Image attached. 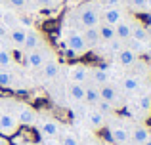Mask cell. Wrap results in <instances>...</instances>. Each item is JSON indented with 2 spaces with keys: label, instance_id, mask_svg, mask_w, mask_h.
<instances>
[{
  "label": "cell",
  "instance_id": "cell-1",
  "mask_svg": "<svg viewBox=\"0 0 151 145\" xmlns=\"http://www.w3.org/2000/svg\"><path fill=\"white\" fill-rule=\"evenodd\" d=\"M78 23H81L84 29L90 27H98L101 23V15L98 11V8L94 4H82L81 10H78Z\"/></svg>",
  "mask_w": 151,
  "mask_h": 145
},
{
  "label": "cell",
  "instance_id": "cell-2",
  "mask_svg": "<svg viewBox=\"0 0 151 145\" xmlns=\"http://www.w3.org/2000/svg\"><path fill=\"white\" fill-rule=\"evenodd\" d=\"M65 46H67L71 56H81V54H84L86 50H88L84 38H82V33H71L69 36H67Z\"/></svg>",
  "mask_w": 151,
  "mask_h": 145
},
{
  "label": "cell",
  "instance_id": "cell-3",
  "mask_svg": "<svg viewBox=\"0 0 151 145\" xmlns=\"http://www.w3.org/2000/svg\"><path fill=\"white\" fill-rule=\"evenodd\" d=\"M124 19V14H122L121 8H105L101 14V23H107V25H117Z\"/></svg>",
  "mask_w": 151,
  "mask_h": 145
},
{
  "label": "cell",
  "instance_id": "cell-4",
  "mask_svg": "<svg viewBox=\"0 0 151 145\" xmlns=\"http://www.w3.org/2000/svg\"><path fill=\"white\" fill-rule=\"evenodd\" d=\"M25 65L27 69H38L44 65V54L40 50H29L25 56Z\"/></svg>",
  "mask_w": 151,
  "mask_h": 145
},
{
  "label": "cell",
  "instance_id": "cell-5",
  "mask_svg": "<svg viewBox=\"0 0 151 145\" xmlns=\"http://www.w3.org/2000/svg\"><path fill=\"white\" fill-rule=\"evenodd\" d=\"M17 130V120L10 113H0V132L2 134H14Z\"/></svg>",
  "mask_w": 151,
  "mask_h": 145
},
{
  "label": "cell",
  "instance_id": "cell-6",
  "mask_svg": "<svg viewBox=\"0 0 151 145\" xmlns=\"http://www.w3.org/2000/svg\"><path fill=\"white\" fill-rule=\"evenodd\" d=\"M109 136H111V139H113V143H117V145H126L128 139H130L128 130L122 128V126H113L109 130Z\"/></svg>",
  "mask_w": 151,
  "mask_h": 145
},
{
  "label": "cell",
  "instance_id": "cell-7",
  "mask_svg": "<svg viewBox=\"0 0 151 145\" xmlns=\"http://www.w3.org/2000/svg\"><path fill=\"white\" fill-rule=\"evenodd\" d=\"M115 36L122 42L128 40V38L132 36V23L124 21V19H122L121 23H117V25H115Z\"/></svg>",
  "mask_w": 151,
  "mask_h": 145
},
{
  "label": "cell",
  "instance_id": "cell-8",
  "mask_svg": "<svg viewBox=\"0 0 151 145\" xmlns=\"http://www.w3.org/2000/svg\"><path fill=\"white\" fill-rule=\"evenodd\" d=\"M71 82H86L88 80V76H90V73H88V69L84 67V65H75V67H71Z\"/></svg>",
  "mask_w": 151,
  "mask_h": 145
},
{
  "label": "cell",
  "instance_id": "cell-9",
  "mask_svg": "<svg viewBox=\"0 0 151 145\" xmlns=\"http://www.w3.org/2000/svg\"><path fill=\"white\" fill-rule=\"evenodd\" d=\"M82 38H84L86 46L88 48H96L98 44H100V33H98V27H90V29H84V33H82Z\"/></svg>",
  "mask_w": 151,
  "mask_h": 145
},
{
  "label": "cell",
  "instance_id": "cell-10",
  "mask_svg": "<svg viewBox=\"0 0 151 145\" xmlns=\"http://www.w3.org/2000/svg\"><path fill=\"white\" fill-rule=\"evenodd\" d=\"M136 59H138V56L132 52L130 48H122L121 52L117 54V61L121 65H124V67H130V65H134L136 63Z\"/></svg>",
  "mask_w": 151,
  "mask_h": 145
},
{
  "label": "cell",
  "instance_id": "cell-11",
  "mask_svg": "<svg viewBox=\"0 0 151 145\" xmlns=\"http://www.w3.org/2000/svg\"><path fill=\"white\" fill-rule=\"evenodd\" d=\"M117 97H119V94H117V88H115V86H111V84L100 86V99L109 101V103L113 105L115 101H117Z\"/></svg>",
  "mask_w": 151,
  "mask_h": 145
},
{
  "label": "cell",
  "instance_id": "cell-12",
  "mask_svg": "<svg viewBox=\"0 0 151 145\" xmlns=\"http://www.w3.org/2000/svg\"><path fill=\"white\" fill-rule=\"evenodd\" d=\"M25 36H27V29H23V27H12L10 34H8V38H10L15 46H23Z\"/></svg>",
  "mask_w": 151,
  "mask_h": 145
},
{
  "label": "cell",
  "instance_id": "cell-13",
  "mask_svg": "<svg viewBox=\"0 0 151 145\" xmlns=\"http://www.w3.org/2000/svg\"><path fill=\"white\" fill-rule=\"evenodd\" d=\"M98 33H100V40L101 42H111L115 36V27L113 25H107V23H100L98 25Z\"/></svg>",
  "mask_w": 151,
  "mask_h": 145
},
{
  "label": "cell",
  "instance_id": "cell-14",
  "mask_svg": "<svg viewBox=\"0 0 151 145\" xmlns=\"http://www.w3.org/2000/svg\"><path fill=\"white\" fill-rule=\"evenodd\" d=\"M35 111L31 107H25V105H23V107H19V113H17V120L21 124H25V126H29V124H33L35 122Z\"/></svg>",
  "mask_w": 151,
  "mask_h": 145
},
{
  "label": "cell",
  "instance_id": "cell-15",
  "mask_svg": "<svg viewBox=\"0 0 151 145\" xmlns=\"http://www.w3.org/2000/svg\"><path fill=\"white\" fill-rule=\"evenodd\" d=\"M140 86H142V80L136 74H128V76L122 78V88H124V92H138Z\"/></svg>",
  "mask_w": 151,
  "mask_h": 145
},
{
  "label": "cell",
  "instance_id": "cell-16",
  "mask_svg": "<svg viewBox=\"0 0 151 145\" xmlns=\"http://www.w3.org/2000/svg\"><path fill=\"white\" fill-rule=\"evenodd\" d=\"M69 97L73 101H84V84H81V82H71Z\"/></svg>",
  "mask_w": 151,
  "mask_h": 145
},
{
  "label": "cell",
  "instance_id": "cell-17",
  "mask_svg": "<svg viewBox=\"0 0 151 145\" xmlns=\"http://www.w3.org/2000/svg\"><path fill=\"white\" fill-rule=\"evenodd\" d=\"M92 80L96 82V86H103L109 82V71L105 67H98L92 71Z\"/></svg>",
  "mask_w": 151,
  "mask_h": 145
},
{
  "label": "cell",
  "instance_id": "cell-18",
  "mask_svg": "<svg viewBox=\"0 0 151 145\" xmlns=\"http://www.w3.org/2000/svg\"><path fill=\"white\" fill-rule=\"evenodd\" d=\"M147 139H149V130L145 126L134 128V132H132V141L136 143V145H144Z\"/></svg>",
  "mask_w": 151,
  "mask_h": 145
},
{
  "label": "cell",
  "instance_id": "cell-19",
  "mask_svg": "<svg viewBox=\"0 0 151 145\" xmlns=\"http://www.w3.org/2000/svg\"><path fill=\"white\" fill-rule=\"evenodd\" d=\"M84 101L90 105H98L100 101V88L98 86H84Z\"/></svg>",
  "mask_w": 151,
  "mask_h": 145
},
{
  "label": "cell",
  "instance_id": "cell-20",
  "mask_svg": "<svg viewBox=\"0 0 151 145\" xmlns=\"http://www.w3.org/2000/svg\"><path fill=\"white\" fill-rule=\"evenodd\" d=\"M130 38H134V40H138V42H147V38H149V33H147V29H145L144 25H140V23H136V25H132V36Z\"/></svg>",
  "mask_w": 151,
  "mask_h": 145
},
{
  "label": "cell",
  "instance_id": "cell-21",
  "mask_svg": "<svg viewBox=\"0 0 151 145\" xmlns=\"http://www.w3.org/2000/svg\"><path fill=\"white\" fill-rule=\"evenodd\" d=\"M40 132L44 136H50V138H54V136L59 134V126L55 120H44V122L40 124Z\"/></svg>",
  "mask_w": 151,
  "mask_h": 145
},
{
  "label": "cell",
  "instance_id": "cell-22",
  "mask_svg": "<svg viewBox=\"0 0 151 145\" xmlns=\"http://www.w3.org/2000/svg\"><path fill=\"white\" fill-rule=\"evenodd\" d=\"M38 44H40V38H38V34L33 33V31H27L25 42H23V46L27 48V52H29V50H38Z\"/></svg>",
  "mask_w": 151,
  "mask_h": 145
},
{
  "label": "cell",
  "instance_id": "cell-23",
  "mask_svg": "<svg viewBox=\"0 0 151 145\" xmlns=\"http://www.w3.org/2000/svg\"><path fill=\"white\" fill-rule=\"evenodd\" d=\"M86 119H88V122L92 124L94 128H100L101 124H103V113L98 111V109H92V111H88Z\"/></svg>",
  "mask_w": 151,
  "mask_h": 145
},
{
  "label": "cell",
  "instance_id": "cell-24",
  "mask_svg": "<svg viewBox=\"0 0 151 145\" xmlns=\"http://www.w3.org/2000/svg\"><path fill=\"white\" fill-rule=\"evenodd\" d=\"M59 74V65L55 61H46L44 63V78H55Z\"/></svg>",
  "mask_w": 151,
  "mask_h": 145
},
{
  "label": "cell",
  "instance_id": "cell-25",
  "mask_svg": "<svg viewBox=\"0 0 151 145\" xmlns=\"http://www.w3.org/2000/svg\"><path fill=\"white\" fill-rule=\"evenodd\" d=\"M14 84V76H12L10 71L6 69H0V88H10Z\"/></svg>",
  "mask_w": 151,
  "mask_h": 145
},
{
  "label": "cell",
  "instance_id": "cell-26",
  "mask_svg": "<svg viewBox=\"0 0 151 145\" xmlns=\"http://www.w3.org/2000/svg\"><path fill=\"white\" fill-rule=\"evenodd\" d=\"M134 11H147V0H128Z\"/></svg>",
  "mask_w": 151,
  "mask_h": 145
},
{
  "label": "cell",
  "instance_id": "cell-27",
  "mask_svg": "<svg viewBox=\"0 0 151 145\" xmlns=\"http://www.w3.org/2000/svg\"><path fill=\"white\" fill-rule=\"evenodd\" d=\"M12 65V56H10V52L8 50H0V69H6V67H10Z\"/></svg>",
  "mask_w": 151,
  "mask_h": 145
},
{
  "label": "cell",
  "instance_id": "cell-28",
  "mask_svg": "<svg viewBox=\"0 0 151 145\" xmlns=\"http://www.w3.org/2000/svg\"><path fill=\"white\" fill-rule=\"evenodd\" d=\"M138 107H140L142 111H149L151 109V96H142L140 99H138Z\"/></svg>",
  "mask_w": 151,
  "mask_h": 145
},
{
  "label": "cell",
  "instance_id": "cell-29",
  "mask_svg": "<svg viewBox=\"0 0 151 145\" xmlns=\"http://www.w3.org/2000/svg\"><path fill=\"white\" fill-rule=\"evenodd\" d=\"M107 44H109V50H111L113 54H119L122 48H124V46H122V40H119V38H113V40L107 42Z\"/></svg>",
  "mask_w": 151,
  "mask_h": 145
},
{
  "label": "cell",
  "instance_id": "cell-30",
  "mask_svg": "<svg viewBox=\"0 0 151 145\" xmlns=\"http://www.w3.org/2000/svg\"><path fill=\"white\" fill-rule=\"evenodd\" d=\"M98 107H100L98 111H101V113H109L111 109H113V105H111L109 101H103V99H100V101H98Z\"/></svg>",
  "mask_w": 151,
  "mask_h": 145
},
{
  "label": "cell",
  "instance_id": "cell-31",
  "mask_svg": "<svg viewBox=\"0 0 151 145\" xmlns=\"http://www.w3.org/2000/svg\"><path fill=\"white\" fill-rule=\"evenodd\" d=\"M61 145H78V139L75 138V136H65V138L61 139Z\"/></svg>",
  "mask_w": 151,
  "mask_h": 145
},
{
  "label": "cell",
  "instance_id": "cell-32",
  "mask_svg": "<svg viewBox=\"0 0 151 145\" xmlns=\"http://www.w3.org/2000/svg\"><path fill=\"white\" fill-rule=\"evenodd\" d=\"M8 34H10V29H8L4 23H0V40H4V38H8Z\"/></svg>",
  "mask_w": 151,
  "mask_h": 145
},
{
  "label": "cell",
  "instance_id": "cell-33",
  "mask_svg": "<svg viewBox=\"0 0 151 145\" xmlns=\"http://www.w3.org/2000/svg\"><path fill=\"white\" fill-rule=\"evenodd\" d=\"M103 2H105L107 8H119L121 6V0H103Z\"/></svg>",
  "mask_w": 151,
  "mask_h": 145
},
{
  "label": "cell",
  "instance_id": "cell-34",
  "mask_svg": "<svg viewBox=\"0 0 151 145\" xmlns=\"http://www.w3.org/2000/svg\"><path fill=\"white\" fill-rule=\"evenodd\" d=\"M10 6H14V8H23V6H25V0H10Z\"/></svg>",
  "mask_w": 151,
  "mask_h": 145
},
{
  "label": "cell",
  "instance_id": "cell-35",
  "mask_svg": "<svg viewBox=\"0 0 151 145\" xmlns=\"http://www.w3.org/2000/svg\"><path fill=\"white\" fill-rule=\"evenodd\" d=\"M37 2H38V6L48 8V6H52V4H54V0H37Z\"/></svg>",
  "mask_w": 151,
  "mask_h": 145
},
{
  "label": "cell",
  "instance_id": "cell-36",
  "mask_svg": "<svg viewBox=\"0 0 151 145\" xmlns=\"http://www.w3.org/2000/svg\"><path fill=\"white\" fill-rule=\"evenodd\" d=\"M147 11H151V0H147Z\"/></svg>",
  "mask_w": 151,
  "mask_h": 145
},
{
  "label": "cell",
  "instance_id": "cell-37",
  "mask_svg": "<svg viewBox=\"0 0 151 145\" xmlns=\"http://www.w3.org/2000/svg\"><path fill=\"white\" fill-rule=\"evenodd\" d=\"M144 145H151V136H149V139H147V141H145Z\"/></svg>",
  "mask_w": 151,
  "mask_h": 145
},
{
  "label": "cell",
  "instance_id": "cell-38",
  "mask_svg": "<svg viewBox=\"0 0 151 145\" xmlns=\"http://www.w3.org/2000/svg\"><path fill=\"white\" fill-rule=\"evenodd\" d=\"M0 50H2V40H0Z\"/></svg>",
  "mask_w": 151,
  "mask_h": 145
},
{
  "label": "cell",
  "instance_id": "cell-39",
  "mask_svg": "<svg viewBox=\"0 0 151 145\" xmlns=\"http://www.w3.org/2000/svg\"><path fill=\"white\" fill-rule=\"evenodd\" d=\"M0 23H2V15H0Z\"/></svg>",
  "mask_w": 151,
  "mask_h": 145
},
{
  "label": "cell",
  "instance_id": "cell-40",
  "mask_svg": "<svg viewBox=\"0 0 151 145\" xmlns=\"http://www.w3.org/2000/svg\"><path fill=\"white\" fill-rule=\"evenodd\" d=\"M149 65H151V57H149Z\"/></svg>",
  "mask_w": 151,
  "mask_h": 145
}]
</instances>
